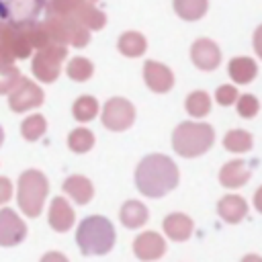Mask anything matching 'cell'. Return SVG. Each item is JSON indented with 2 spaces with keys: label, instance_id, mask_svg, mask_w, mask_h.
<instances>
[{
  "label": "cell",
  "instance_id": "obj_33",
  "mask_svg": "<svg viewBox=\"0 0 262 262\" xmlns=\"http://www.w3.org/2000/svg\"><path fill=\"white\" fill-rule=\"evenodd\" d=\"M237 102V115H242L244 119H252L258 115L260 111V102L254 94H244V96H237L235 98Z\"/></svg>",
  "mask_w": 262,
  "mask_h": 262
},
{
  "label": "cell",
  "instance_id": "obj_11",
  "mask_svg": "<svg viewBox=\"0 0 262 262\" xmlns=\"http://www.w3.org/2000/svg\"><path fill=\"white\" fill-rule=\"evenodd\" d=\"M190 59L192 63L199 68V70H205V72H211L219 66L221 61V51L217 47L215 41L203 37V39H196L192 45H190Z\"/></svg>",
  "mask_w": 262,
  "mask_h": 262
},
{
  "label": "cell",
  "instance_id": "obj_9",
  "mask_svg": "<svg viewBox=\"0 0 262 262\" xmlns=\"http://www.w3.org/2000/svg\"><path fill=\"white\" fill-rule=\"evenodd\" d=\"M47 0H0V18L8 23L37 20Z\"/></svg>",
  "mask_w": 262,
  "mask_h": 262
},
{
  "label": "cell",
  "instance_id": "obj_18",
  "mask_svg": "<svg viewBox=\"0 0 262 262\" xmlns=\"http://www.w3.org/2000/svg\"><path fill=\"white\" fill-rule=\"evenodd\" d=\"M61 188H63L66 194H70L78 205H86V203H90L92 196H94V186H92V182H90L86 176H80V174L68 176Z\"/></svg>",
  "mask_w": 262,
  "mask_h": 262
},
{
  "label": "cell",
  "instance_id": "obj_14",
  "mask_svg": "<svg viewBox=\"0 0 262 262\" xmlns=\"http://www.w3.org/2000/svg\"><path fill=\"white\" fill-rule=\"evenodd\" d=\"M47 221L55 231H68V229H72V225L76 221V213L63 196H55L49 205Z\"/></svg>",
  "mask_w": 262,
  "mask_h": 262
},
{
  "label": "cell",
  "instance_id": "obj_37",
  "mask_svg": "<svg viewBox=\"0 0 262 262\" xmlns=\"http://www.w3.org/2000/svg\"><path fill=\"white\" fill-rule=\"evenodd\" d=\"M242 262H262V258L258 254H248V256L242 258Z\"/></svg>",
  "mask_w": 262,
  "mask_h": 262
},
{
  "label": "cell",
  "instance_id": "obj_23",
  "mask_svg": "<svg viewBox=\"0 0 262 262\" xmlns=\"http://www.w3.org/2000/svg\"><path fill=\"white\" fill-rule=\"evenodd\" d=\"M209 0H174V10L184 20H199L205 16Z\"/></svg>",
  "mask_w": 262,
  "mask_h": 262
},
{
  "label": "cell",
  "instance_id": "obj_36",
  "mask_svg": "<svg viewBox=\"0 0 262 262\" xmlns=\"http://www.w3.org/2000/svg\"><path fill=\"white\" fill-rule=\"evenodd\" d=\"M41 262H70L61 252H47L43 258H41Z\"/></svg>",
  "mask_w": 262,
  "mask_h": 262
},
{
  "label": "cell",
  "instance_id": "obj_21",
  "mask_svg": "<svg viewBox=\"0 0 262 262\" xmlns=\"http://www.w3.org/2000/svg\"><path fill=\"white\" fill-rule=\"evenodd\" d=\"M117 49H119L123 55H127V57H139V55L145 53L147 41H145V37H143L141 33H137V31H127V33H123V35L119 37Z\"/></svg>",
  "mask_w": 262,
  "mask_h": 262
},
{
  "label": "cell",
  "instance_id": "obj_38",
  "mask_svg": "<svg viewBox=\"0 0 262 262\" xmlns=\"http://www.w3.org/2000/svg\"><path fill=\"white\" fill-rule=\"evenodd\" d=\"M2 141H4V129L0 127V145H2Z\"/></svg>",
  "mask_w": 262,
  "mask_h": 262
},
{
  "label": "cell",
  "instance_id": "obj_25",
  "mask_svg": "<svg viewBox=\"0 0 262 262\" xmlns=\"http://www.w3.org/2000/svg\"><path fill=\"white\" fill-rule=\"evenodd\" d=\"M211 111V96L205 90H194L186 96V113L192 117H205Z\"/></svg>",
  "mask_w": 262,
  "mask_h": 262
},
{
  "label": "cell",
  "instance_id": "obj_5",
  "mask_svg": "<svg viewBox=\"0 0 262 262\" xmlns=\"http://www.w3.org/2000/svg\"><path fill=\"white\" fill-rule=\"evenodd\" d=\"M43 27L51 43L84 47L90 41V31L74 14H47Z\"/></svg>",
  "mask_w": 262,
  "mask_h": 262
},
{
  "label": "cell",
  "instance_id": "obj_12",
  "mask_svg": "<svg viewBox=\"0 0 262 262\" xmlns=\"http://www.w3.org/2000/svg\"><path fill=\"white\" fill-rule=\"evenodd\" d=\"M143 80L147 84V88L151 92H168L172 86H174V74L168 66L160 63V61H154V59H147L143 63Z\"/></svg>",
  "mask_w": 262,
  "mask_h": 262
},
{
  "label": "cell",
  "instance_id": "obj_10",
  "mask_svg": "<svg viewBox=\"0 0 262 262\" xmlns=\"http://www.w3.org/2000/svg\"><path fill=\"white\" fill-rule=\"evenodd\" d=\"M27 237L25 221L12 209H0V246H16Z\"/></svg>",
  "mask_w": 262,
  "mask_h": 262
},
{
  "label": "cell",
  "instance_id": "obj_34",
  "mask_svg": "<svg viewBox=\"0 0 262 262\" xmlns=\"http://www.w3.org/2000/svg\"><path fill=\"white\" fill-rule=\"evenodd\" d=\"M237 96H239V94H237V88L231 86V84H223V86H219L217 92H215V100H217L221 106H229V104H233Z\"/></svg>",
  "mask_w": 262,
  "mask_h": 262
},
{
  "label": "cell",
  "instance_id": "obj_24",
  "mask_svg": "<svg viewBox=\"0 0 262 262\" xmlns=\"http://www.w3.org/2000/svg\"><path fill=\"white\" fill-rule=\"evenodd\" d=\"M252 145H254V137L244 129H233L223 137V147L229 151H235V154L250 151Z\"/></svg>",
  "mask_w": 262,
  "mask_h": 262
},
{
  "label": "cell",
  "instance_id": "obj_22",
  "mask_svg": "<svg viewBox=\"0 0 262 262\" xmlns=\"http://www.w3.org/2000/svg\"><path fill=\"white\" fill-rule=\"evenodd\" d=\"M74 16H76L88 31H98V29H102V27L106 25V16H104V12L98 10L90 0H86V2L76 10Z\"/></svg>",
  "mask_w": 262,
  "mask_h": 262
},
{
  "label": "cell",
  "instance_id": "obj_29",
  "mask_svg": "<svg viewBox=\"0 0 262 262\" xmlns=\"http://www.w3.org/2000/svg\"><path fill=\"white\" fill-rule=\"evenodd\" d=\"M45 129H47V123H45L43 115H31L20 125V133L27 141H37L45 133Z\"/></svg>",
  "mask_w": 262,
  "mask_h": 262
},
{
  "label": "cell",
  "instance_id": "obj_15",
  "mask_svg": "<svg viewBox=\"0 0 262 262\" xmlns=\"http://www.w3.org/2000/svg\"><path fill=\"white\" fill-rule=\"evenodd\" d=\"M162 227H164V233H166L170 239H174V242H186V239L192 235L194 223H192V219H190L188 215H184V213H170V215L164 219Z\"/></svg>",
  "mask_w": 262,
  "mask_h": 262
},
{
  "label": "cell",
  "instance_id": "obj_30",
  "mask_svg": "<svg viewBox=\"0 0 262 262\" xmlns=\"http://www.w3.org/2000/svg\"><path fill=\"white\" fill-rule=\"evenodd\" d=\"M12 43H14V27L10 23H0V61H14Z\"/></svg>",
  "mask_w": 262,
  "mask_h": 262
},
{
  "label": "cell",
  "instance_id": "obj_16",
  "mask_svg": "<svg viewBox=\"0 0 262 262\" xmlns=\"http://www.w3.org/2000/svg\"><path fill=\"white\" fill-rule=\"evenodd\" d=\"M252 176V170L246 166V162L242 160H231L227 162L221 172H219V182L225 186V188H239L244 186Z\"/></svg>",
  "mask_w": 262,
  "mask_h": 262
},
{
  "label": "cell",
  "instance_id": "obj_35",
  "mask_svg": "<svg viewBox=\"0 0 262 262\" xmlns=\"http://www.w3.org/2000/svg\"><path fill=\"white\" fill-rule=\"evenodd\" d=\"M12 199V182L6 176H0V205L8 203Z\"/></svg>",
  "mask_w": 262,
  "mask_h": 262
},
{
  "label": "cell",
  "instance_id": "obj_2",
  "mask_svg": "<svg viewBox=\"0 0 262 262\" xmlns=\"http://www.w3.org/2000/svg\"><path fill=\"white\" fill-rule=\"evenodd\" d=\"M115 227L106 217L92 215L86 217L76 229V244L84 256L108 254L115 246Z\"/></svg>",
  "mask_w": 262,
  "mask_h": 262
},
{
  "label": "cell",
  "instance_id": "obj_1",
  "mask_svg": "<svg viewBox=\"0 0 262 262\" xmlns=\"http://www.w3.org/2000/svg\"><path fill=\"white\" fill-rule=\"evenodd\" d=\"M178 166L164 154L145 156L135 170V184L141 194L160 199L178 186Z\"/></svg>",
  "mask_w": 262,
  "mask_h": 262
},
{
  "label": "cell",
  "instance_id": "obj_19",
  "mask_svg": "<svg viewBox=\"0 0 262 262\" xmlns=\"http://www.w3.org/2000/svg\"><path fill=\"white\" fill-rule=\"evenodd\" d=\"M227 72L235 84H250L258 76V66L252 57H233L227 66Z\"/></svg>",
  "mask_w": 262,
  "mask_h": 262
},
{
  "label": "cell",
  "instance_id": "obj_6",
  "mask_svg": "<svg viewBox=\"0 0 262 262\" xmlns=\"http://www.w3.org/2000/svg\"><path fill=\"white\" fill-rule=\"evenodd\" d=\"M66 55H68V49L66 45H59V43H47L45 47L37 49L31 63L35 78L47 84L55 82L61 72V61L66 59Z\"/></svg>",
  "mask_w": 262,
  "mask_h": 262
},
{
  "label": "cell",
  "instance_id": "obj_26",
  "mask_svg": "<svg viewBox=\"0 0 262 262\" xmlns=\"http://www.w3.org/2000/svg\"><path fill=\"white\" fill-rule=\"evenodd\" d=\"M68 145H70V149L76 151V154H86V151H90L92 145H94V135H92L90 129L78 127V129H74V131L68 135Z\"/></svg>",
  "mask_w": 262,
  "mask_h": 262
},
{
  "label": "cell",
  "instance_id": "obj_32",
  "mask_svg": "<svg viewBox=\"0 0 262 262\" xmlns=\"http://www.w3.org/2000/svg\"><path fill=\"white\" fill-rule=\"evenodd\" d=\"M86 0H47L45 8H47V14H76V10Z\"/></svg>",
  "mask_w": 262,
  "mask_h": 262
},
{
  "label": "cell",
  "instance_id": "obj_4",
  "mask_svg": "<svg viewBox=\"0 0 262 262\" xmlns=\"http://www.w3.org/2000/svg\"><path fill=\"white\" fill-rule=\"evenodd\" d=\"M47 192H49V182L41 170H25L20 174L16 201L27 217H37L43 211Z\"/></svg>",
  "mask_w": 262,
  "mask_h": 262
},
{
  "label": "cell",
  "instance_id": "obj_17",
  "mask_svg": "<svg viewBox=\"0 0 262 262\" xmlns=\"http://www.w3.org/2000/svg\"><path fill=\"white\" fill-rule=\"evenodd\" d=\"M217 213L225 223H239L248 215V203L239 194H227L217 203Z\"/></svg>",
  "mask_w": 262,
  "mask_h": 262
},
{
  "label": "cell",
  "instance_id": "obj_3",
  "mask_svg": "<svg viewBox=\"0 0 262 262\" xmlns=\"http://www.w3.org/2000/svg\"><path fill=\"white\" fill-rule=\"evenodd\" d=\"M215 141V131L209 123H180L172 133V147L182 158H196L209 151Z\"/></svg>",
  "mask_w": 262,
  "mask_h": 262
},
{
  "label": "cell",
  "instance_id": "obj_20",
  "mask_svg": "<svg viewBox=\"0 0 262 262\" xmlns=\"http://www.w3.org/2000/svg\"><path fill=\"white\" fill-rule=\"evenodd\" d=\"M121 223L129 229H137L141 225H145V221L149 219V211L147 207L141 203V201H127L123 207H121Z\"/></svg>",
  "mask_w": 262,
  "mask_h": 262
},
{
  "label": "cell",
  "instance_id": "obj_13",
  "mask_svg": "<svg viewBox=\"0 0 262 262\" xmlns=\"http://www.w3.org/2000/svg\"><path fill=\"white\" fill-rule=\"evenodd\" d=\"M164 252H166V242L158 231H143L133 242V254L143 262L158 260L164 256Z\"/></svg>",
  "mask_w": 262,
  "mask_h": 262
},
{
  "label": "cell",
  "instance_id": "obj_31",
  "mask_svg": "<svg viewBox=\"0 0 262 262\" xmlns=\"http://www.w3.org/2000/svg\"><path fill=\"white\" fill-rule=\"evenodd\" d=\"M20 78V70L12 66V61H0V94H6L14 88Z\"/></svg>",
  "mask_w": 262,
  "mask_h": 262
},
{
  "label": "cell",
  "instance_id": "obj_28",
  "mask_svg": "<svg viewBox=\"0 0 262 262\" xmlns=\"http://www.w3.org/2000/svg\"><path fill=\"white\" fill-rule=\"evenodd\" d=\"M66 72H68V76H70L72 80H76V82H86V80L92 78L94 66H92V61L86 59V57H72L70 63H68V68H66Z\"/></svg>",
  "mask_w": 262,
  "mask_h": 262
},
{
  "label": "cell",
  "instance_id": "obj_7",
  "mask_svg": "<svg viewBox=\"0 0 262 262\" xmlns=\"http://www.w3.org/2000/svg\"><path fill=\"white\" fill-rule=\"evenodd\" d=\"M43 90L29 78H18L14 88L8 92V106L14 113H27L31 108H37L43 104Z\"/></svg>",
  "mask_w": 262,
  "mask_h": 262
},
{
  "label": "cell",
  "instance_id": "obj_27",
  "mask_svg": "<svg viewBox=\"0 0 262 262\" xmlns=\"http://www.w3.org/2000/svg\"><path fill=\"white\" fill-rule=\"evenodd\" d=\"M72 113H74V119L76 121H92L96 115H98V102L94 96H80L74 106H72Z\"/></svg>",
  "mask_w": 262,
  "mask_h": 262
},
{
  "label": "cell",
  "instance_id": "obj_39",
  "mask_svg": "<svg viewBox=\"0 0 262 262\" xmlns=\"http://www.w3.org/2000/svg\"><path fill=\"white\" fill-rule=\"evenodd\" d=\"M90 2H94V0H90Z\"/></svg>",
  "mask_w": 262,
  "mask_h": 262
},
{
  "label": "cell",
  "instance_id": "obj_8",
  "mask_svg": "<svg viewBox=\"0 0 262 262\" xmlns=\"http://www.w3.org/2000/svg\"><path fill=\"white\" fill-rule=\"evenodd\" d=\"M135 121V106L121 96L106 100L102 106V125L111 131H125Z\"/></svg>",
  "mask_w": 262,
  "mask_h": 262
}]
</instances>
